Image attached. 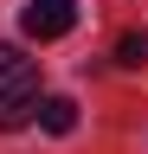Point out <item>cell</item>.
<instances>
[{"instance_id":"obj_3","label":"cell","mask_w":148,"mask_h":154,"mask_svg":"<svg viewBox=\"0 0 148 154\" xmlns=\"http://www.w3.org/2000/svg\"><path fill=\"white\" fill-rule=\"evenodd\" d=\"M32 116H39L45 135H71V128H77V103H71V96H39Z\"/></svg>"},{"instance_id":"obj_4","label":"cell","mask_w":148,"mask_h":154,"mask_svg":"<svg viewBox=\"0 0 148 154\" xmlns=\"http://www.w3.org/2000/svg\"><path fill=\"white\" fill-rule=\"evenodd\" d=\"M116 64H122V71H142V64H148V32H122V38H116Z\"/></svg>"},{"instance_id":"obj_1","label":"cell","mask_w":148,"mask_h":154,"mask_svg":"<svg viewBox=\"0 0 148 154\" xmlns=\"http://www.w3.org/2000/svg\"><path fill=\"white\" fill-rule=\"evenodd\" d=\"M39 109V64L20 45H0V128H26Z\"/></svg>"},{"instance_id":"obj_2","label":"cell","mask_w":148,"mask_h":154,"mask_svg":"<svg viewBox=\"0 0 148 154\" xmlns=\"http://www.w3.org/2000/svg\"><path fill=\"white\" fill-rule=\"evenodd\" d=\"M71 26H77V0H26V7H20V32L39 38V45L65 38Z\"/></svg>"}]
</instances>
